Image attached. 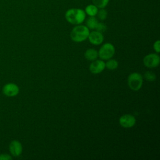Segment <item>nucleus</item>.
<instances>
[{"label":"nucleus","instance_id":"obj_1","mask_svg":"<svg viewBox=\"0 0 160 160\" xmlns=\"http://www.w3.org/2000/svg\"><path fill=\"white\" fill-rule=\"evenodd\" d=\"M85 11L79 8H71L65 13V18L70 24L78 25L82 23L86 19Z\"/></svg>","mask_w":160,"mask_h":160},{"label":"nucleus","instance_id":"obj_2","mask_svg":"<svg viewBox=\"0 0 160 160\" xmlns=\"http://www.w3.org/2000/svg\"><path fill=\"white\" fill-rule=\"evenodd\" d=\"M89 29L84 25L78 24L74 27L70 33L71 39L76 42L85 41L89 36Z\"/></svg>","mask_w":160,"mask_h":160},{"label":"nucleus","instance_id":"obj_3","mask_svg":"<svg viewBox=\"0 0 160 160\" xmlns=\"http://www.w3.org/2000/svg\"><path fill=\"white\" fill-rule=\"evenodd\" d=\"M143 83V78L142 75L139 72H132L130 74L128 78V84L129 88L132 91L139 90Z\"/></svg>","mask_w":160,"mask_h":160},{"label":"nucleus","instance_id":"obj_4","mask_svg":"<svg viewBox=\"0 0 160 160\" xmlns=\"http://www.w3.org/2000/svg\"><path fill=\"white\" fill-rule=\"evenodd\" d=\"M114 54L115 48L114 46L109 42L102 44L98 51V56L102 60H108L111 59Z\"/></svg>","mask_w":160,"mask_h":160},{"label":"nucleus","instance_id":"obj_5","mask_svg":"<svg viewBox=\"0 0 160 160\" xmlns=\"http://www.w3.org/2000/svg\"><path fill=\"white\" fill-rule=\"evenodd\" d=\"M159 62V56L155 53L149 54L143 58V64L148 68H154L158 66Z\"/></svg>","mask_w":160,"mask_h":160},{"label":"nucleus","instance_id":"obj_6","mask_svg":"<svg viewBox=\"0 0 160 160\" xmlns=\"http://www.w3.org/2000/svg\"><path fill=\"white\" fill-rule=\"evenodd\" d=\"M136 122V120L135 117L129 114L122 115L119 119L120 126L124 128H130L133 127L135 125Z\"/></svg>","mask_w":160,"mask_h":160},{"label":"nucleus","instance_id":"obj_7","mask_svg":"<svg viewBox=\"0 0 160 160\" xmlns=\"http://www.w3.org/2000/svg\"><path fill=\"white\" fill-rule=\"evenodd\" d=\"M3 93L8 97H14L18 95L19 91V87L14 83H8L2 89Z\"/></svg>","mask_w":160,"mask_h":160},{"label":"nucleus","instance_id":"obj_8","mask_svg":"<svg viewBox=\"0 0 160 160\" xmlns=\"http://www.w3.org/2000/svg\"><path fill=\"white\" fill-rule=\"evenodd\" d=\"M105 68V62L102 60H94L91 63L89 69L92 74H96L101 72Z\"/></svg>","mask_w":160,"mask_h":160},{"label":"nucleus","instance_id":"obj_9","mask_svg":"<svg viewBox=\"0 0 160 160\" xmlns=\"http://www.w3.org/2000/svg\"><path fill=\"white\" fill-rule=\"evenodd\" d=\"M88 38L89 41L94 45H99L103 42L104 40V36L102 32H100L98 31L89 32Z\"/></svg>","mask_w":160,"mask_h":160},{"label":"nucleus","instance_id":"obj_10","mask_svg":"<svg viewBox=\"0 0 160 160\" xmlns=\"http://www.w3.org/2000/svg\"><path fill=\"white\" fill-rule=\"evenodd\" d=\"M9 148L11 154L13 156H19L22 152V144L19 141L17 140L12 141L9 144Z\"/></svg>","mask_w":160,"mask_h":160},{"label":"nucleus","instance_id":"obj_11","mask_svg":"<svg viewBox=\"0 0 160 160\" xmlns=\"http://www.w3.org/2000/svg\"><path fill=\"white\" fill-rule=\"evenodd\" d=\"M84 57L88 61H94L98 57V52L92 48L88 49L84 52Z\"/></svg>","mask_w":160,"mask_h":160},{"label":"nucleus","instance_id":"obj_12","mask_svg":"<svg viewBox=\"0 0 160 160\" xmlns=\"http://www.w3.org/2000/svg\"><path fill=\"white\" fill-rule=\"evenodd\" d=\"M85 12L89 16H95L98 11V8L94 4H89L85 8Z\"/></svg>","mask_w":160,"mask_h":160},{"label":"nucleus","instance_id":"obj_13","mask_svg":"<svg viewBox=\"0 0 160 160\" xmlns=\"http://www.w3.org/2000/svg\"><path fill=\"white\" fill-rule=\"evenodd\" d=\"M98 23V21L95 16H89L86 21V26L91 29H94Z\"/></svg>","mask_w":160,"mask_h":160},{"label":"nucleus","instance_id":"obj_14","mask_svg":"<svg viewBox=\"0 0 160 160\" xmlns=\"http://www.w3.org/2000/svg\"><path fill=\"white\" fill-rule=\"evenodd\" d=\"M105 67L109 70H114L118 67V62L116 59H109L105 63Z\"/></svg>","mask_w":160,"mask_h":160},{"label":"nucleus","instance_id":"obj_15","mask_svg":"<svg viewBox=\"0 0 160 160\" xmlns=\"http://www.w3.org/2000/svg\"><path fill=\"white\" fill-rule=\"evenodd\" d=\"M109 0H92V4L98 8H104L109 3Z\"/></svg>","mask_w":160,"mask_h":160},{"label":"nucleus","instance_id":"obj_16","mask_svg":"<svg viewBox=\"0 0 160 160\" xmlns=\"http://www.w3.org/2000/svg\"><path fill=\"white\" fill-rule=\"evenodd\" d=\"M144 79L148 81H154L156 79V74L152 71H146L144 74Z\"/></svg>","mask_w":160,"mask_h":160},{"label":"nucleus","instance_id":"obj_17","mask_svg":"<svg viewBox=\"0 0 160 160\" xmlns=\"http://www.w3.org/2000/svg\"><path fill=\"white\" fill-rule=\"evenodd\" d=\"M98 18L101 21H104L106 19L108 16V12L104 8H101L99 10H98L97 14H96Z\"/></svg>","mask_w":160,"mask_h":160},{"label":"nucleus","instance_id":"obj_18","mask_svg":"<svg viewBox=\"0 0 160 160\" xmlns=\"http://www.w3.org/2000/svg\"><path fill=\"white\" fill-rule=\"evenodd\" d=\"M95 29H96V31H99L100 32H103L106 31L107 26H106V25L104 23H103V22H98V24H97V26H96Z\"/></svg>","mask_w":160,"mask_h":160},{"label":"nucleus","instance_id":"obj_19","mask_svg":"<svg viewBox=\"0 0 160 160\" xmlns=\"http://www.w3.org/2000/svg\"><path fill=\"white\" fill-rule=\"evenodd\" d=\"M153 48L154 51L157 52L159 53L160 52V41L159 40H157L153 44Z\"/></svg>","mask_w":160,"mask_h":160},{"label":"nucleus","instance_id":"obj_20","mask_svg":"<svg viewBox=\"0 0 160 160\" xmlns=\"http://www.w3.org/2000/svg\"><path fill=\"white\" fill-rule=\"evenodd\" d=\"M12 158L11 156L7 154H2L0 155V160H11Z\"/></svg>","mask_w":160,"mask_h":160}]
</instances>
